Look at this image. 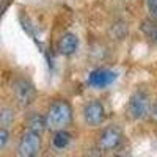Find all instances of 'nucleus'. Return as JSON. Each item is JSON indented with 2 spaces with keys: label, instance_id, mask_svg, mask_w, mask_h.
Returning <instances> with one entry per match:
<instances>
[{
  "label": "nucleus",
  "instance_id": "obj_1",
  "mask_svg": "<svg viewBox=\"0 0 157 157\" xmlns=\"http://www.w3.org/2000/svg\"><path fill=\"white\" fill-rule=\"evenodd\" d=\"M47 127L52 130L66 129L72 121V107L68 101L57 99L50 104V107L46 113Z\"/></svg>",
  "mask_w": 157,
  "mask_h": 157
},
{
  "label": "nucleus",
  "instance_id": "obj_2",
  "mask_svg": "<svg viewBox=\"0 0 157 157\" xmlns=\"http://www.w3.org/2000/svg\"><path fill=\"white\" fill-rule=\"evenodd\" d=\"M13 96L19 107L27 109L36 99V88L27 78H16L13 82Z\"/></svg>",
  "mask_w": 157,
  "mask_h": 157
},
{
  "label": "nucleus",
  "instance_id": "obj_3",
  "mask_svg": "<svg viewBox=\"0 0 157 157\" xmlns=\"http://www.w3.org/2000/svg\"><path fill=\"white\" fill-rule=\"evenodd\" d=\"M149 98L145 91H135L132 93V96L129 98V102H127V115L132 118L134 121H138V120H143L148 113H149Z\"/></svg>",
  "mask_w": 157,
  "mask_h": 157
},
{
  "label": "nucleus",
  "instance_id": "obj_4",
  "mask_svg": "<svg viewBox=\"0 0 157 157\" xmlns=\"http://www.w3.org/2000/svg\"><path fill=\"white\" fill-rule=\"evenodd\" d=\"M39 151H41V134L25 130L17 143V155L19 157H38Z\"/></svg>",
  "mask_w": 157,
  "mask_h": 157
},
{
  "label": "nucleus",
  "instance_id": "obj_5",
  "mask_svg": "<svg viewBox=\"0 0 157 157\" xmlns=\"http://www.w3.org/2000/svg\"><path fill=\"white\" fill-rule=\"evenodd\" d=\"M123 141V132L120 127L116 126H109L105 129H102V132L98 137V149L102 152H109L116 149Z\"/></svg>",
  "mask_w": 157,
  "mask_h": 157
},
{
  "label": "nucleus",
  "instance_id": "obj_6",
  "mask_svg": "<svg viewBox=\"0 0 157 157\" xmlns=\"http://www.w3.org/2000/svg\"><path fill=\"white\" fill-rule=\"evenodd\" d=\"M82 115H83V121L88 126L98 127L104 123V120H105V107H104V104L101 101L93 99L88 104H85Z\"/></svg>",
  "mask_w": 157,
  "mask_h": 157
},
{
  "label": "nucleus",
  "instance_id": "obj_7",
  "mask_svg": "<svg viewBox=\"0 0 157 157\" xmlns=\"http://www.w3.org/2000/svg\"><path fill=\"white\" fill-rule=\"evenodd\" d=\"M77 49H78V36L75 33L68 32V33H63L60 36L58 43H57V50L61 55L69 57V55L75 54Z\"/></svg>",
  "mask_w": 157,
  "mask_h": 157
},
{
  "label": "nucleus",
  "instance_id": "obj_8",
  "mask_svg": "<svg viewBox=\"0 0 157 157\" xmlns=\"http://www.w3.org/2000/svg\"><path fill=\"white\" fill-rule=\"evenodd\" d=\"M116 78V74L109 69H94L88 77V83L96 88H104Z\"/></svg>",
  "mask_w": 157,
  "mask_h": 157
},
{
  "label": "nucleus",
  "instance_id": "obj_9",
  "mask_svg": "<svg viewBox=\"0 0 157 157\" xmlns=\"http://www.w3.org/2000/svg\"><path fill=\"white\" fill-rule=\"evenodd\" d=\"M25 124H27V130H32V132H36V134H41L43 130L47 127L46 116L39 115V113L29 115V118L25 120Z\"/></svg>",
  "mask_w": 157,
  "mask_h": 157
},
{
  "label": "nucleus",
  "instance_id": "obj_10",
  "mask_svg": "<svg viewBox=\"0 0 157 157\" xmlns=\"http://www.w3.org/2000/svg\"><path fill=\"white\" fill-rule=\"evenodd\" d=\"M69 141H71V135L64 129L55 130L54 137H52V145H54L55 149H64V148L69 145Z\"/></svg>",
  "mask_w": 157,
  "mask_h": 157
},
{
  "label": "nucleus",
  "instance_id": "obj_11",
  "mask_svg": "<svg viewBox=\"0 0 157 157\" xmlns=\"http://www.w3.org/2000/svg\"><path fill=\"white\" fill-rule=\"evenodd\" d=\"M141 30H143V33H145V35L151 39V41H152V44L157 46V22H154V21H151V19L143 21V22H141Z\"/></svg>",
  "mask_w": 157,
  "mask_h": 157
},
{
  "label": "nucleus",
  "instance_id": "obj_12",
  "mask_svg": "<svg viewBox=\"0 0 157 157\" xmlns=\"http://www.w3.org/2000/svg\"><path fill=\"white\" fill-rule=\"evenodd\" d=\"M13 121H14V112H13V109L3 107L0 110V126L8 129L13 124Z\"/></svg>",
  "mask_w": 157,
  "mask_h": 157
},
{
  "label": "nucleus",
  "instance_id": "obj_13",
  "mask_svg": "<svg viewBox=\"0 0 157 157\" xmlns=\"http://www.w3.org/2000/svg\"><path fill=\"white\" fill-rule=\"evenodd\" d=\"M8 138H10V134H8V129L2 127L0 129V148L5 149L6 143H8Z\"/></svg>",
  "mask_w": 157,
  "mask_h": 157
},
{
  "label": "nucleus",
  "instance_id": "obj_14",
  "mask_svg": "<svg viewBox=\"0 0 157 157\" xmlns=\"http://www.w3.org/2000/svg\"><path fill=\"white\" fill-rule=\"evenodd\" d=\"M149 113H151V118H152V120L157 123V102L154 104V105L151 107V110H149Z\"/></svg>",
  "mask_w": 157,
  "mask_h": 157
},
{
  "label": "nucleus",
  "instance_id": "obj_15",
  "mask_svg": "<svg viewBox=\"0 0 157 157\" xmlns=\"http://www.w3.org/2000/svg\"><path fill=\"white\" fill-rule=\"evenodd\" d=\"M149 11V19L157 22V8H152V10H148Z\"/></svg>",
  "mask_w": 157,
  "mask_h": 157
},
{
  "label": "nucleus",
  "instance_id": "obj_16",
  "mask_svg": "<svg viewBox=\"0 0 157 157\" xmlns=\"http://www.w3.org/2000/svg\"><path fill=\"white\" fill-rule=\"evenodd\" d=\"M145 3L148 6V10H152V8H157V0H145Z\"/></svg>",
  "mask_w": 157,
  "mask_h": 157
},
{
  "label": "nucleus",
  "instance_id": "obj_17",
  "mask_svg": "<svg viewBox=\"0 0 157 157\" xmlns=\"http://www.w3.org/2000/svg\"><path fill=\"white\" fill-rule=\"evenodd\" d=\"M116 157H123V155H116Z\"/></svg>",
  "mask_w": 157,
  "mask_h": 157
}]
</instances>
